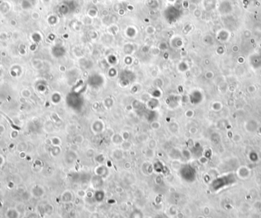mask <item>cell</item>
I'll use <instances>...</instances> for the list:
<instances>
[{
	"label": "cell",
	"instance_id": "7a4b0ae2",
	"mask_svg": "<svg viewBox=\"0 0 261 218\" xmlns=\"http://www.w3.org/2000/svg\"><path fill=\"white\" fill-rule=\"evenodd\" d=\"M99 192L100 191H97V193L95 195V199L98 202L102 201L103 199H104V196H105V194H104V193H102V191H101V193H99Z\"/></svg>",
	"mask_w": 261,
	"mask_h": 218
},
{
	"label": "cell",
	"instance_id": "3957f363",
	"mask_svg": "<svg viewBox=\"0 0 261 218\" xmlns=\"http://www.w3.org/2000/svg\"><path fill=\"white\" fill-rule=\"evenodd\" d=\"M177 218H184V215H183V214L182 213V212H179V213H177Z\"/></svg>",
	"mask_w": 261,
	"mask_h": 218
},
{
	"label": "cell",
	"instance_id": "6da1fadb",
	"mask_svg": "<svg viewBox=\"0 0 261 218\" xmlns=\"http://www.w3.org/2000/svg\"><path fill=\"white\" fill-rule=\"evenodd\" d=\"M128 218H144V213L140 209H134L130 213Z\"/></svg>",
	"mask_w": 261,
	"mask_h": 218
},
{
	"label": "cell",
	"instance_id": "5b68a950",
	"mask_svg": "<svg viewBox=\"0 0 261 218\" xmlns=\"http://www.w3.org/2000/svg\"><path fill=\"white\" fill-rule=\"evenodd\" d=\"M198 218H204V217H202V216H200V217H199Z\"/></svg>",
	"mask_w": 261,
	"mask_h": 218
},
{
	"label": "cell",
	"instance_id": "277c9868",
	"mask_svg": "<svg viewBox=\"0 0 261 218\" xmlns=\"http://www.w3.org/2000/svg\"><path fill=\"white\" fill-rule=\"evenodd\" d=\"M157 218H168V217H166V216H164V215H160V216H158Z\"/></svg>",
	"mask_w": 261,
	"mask_h": 218
}]
</instances>
